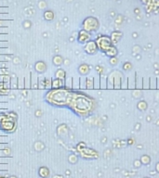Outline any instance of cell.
<instances>
[{"label": "cell", "mask_w": 159, "mask_h": 178, "mask_svg": "<svg viewBox=\"0 0 159 178\" xmlns=\"http://www.w3.org/2000/svg\"><path fill=\"white\" fill-rule=\"evenodd\" d=\"M98 103L96 99L82 90H74L68 109L81 118L91 115L97 109Z\"/></svg>", "instance_id": "obj_1"}, {"label": "cell", "mask_w": 159, "mask_h": 178, "mask_svg": "<svg viewBox=\"0 0 159 178\" xmlns=\"http://www.w3.org/2000/svg\"><path fill=\"white\" fill-rule=\"evenodd\" d=\"M74 90L65 86L60 88H52L45 95V101L57 108H68L72 99Z\"/></svg>", "instance_id": "obj_2"}, {"label": "cell", "mask_w": 159, "mask_h": 178, "mask_svg": "<svg viewBox=\"0 0 159 178\" xmlns=\"http://www.w3.org/2000/svg\"><path fill=\"white\" fill-rule=\"evenodd\" d=\"M95 42L97 44V47L99 51L105 53L112 46H113V42L110 36L108 35H99L96 39Z\"/></svg>", "instance_id": "obj_3"}, {"label": "cell", "mask_w": 159, "mask_h": 178, "mask_svg": "<svg viewBox=\"0 0 159 178\" xmlns=\"http://www.w3.org/2000/svg\"><path fill=\"white\" fill-rule=\"evenodd\" d=\"M100 27V22L99 21L94 18V17H88L84 20L83 23H82V28L83 30L89 32V33H93L98 31Z\"/></svg>", "instance_id": "obj_4"}, {"label": "cell", "mask_w": 159, "mask_h": 178, "mask_svg": "<svg viewBox=\"0 0 159 178\" xmlns=\"http://www.w3.org/2000/svg\"><path fill=\"white\" fill-rule=\"evenodd\" d=\"M17 127V123H16V120L10 118L7 116V118L0 122V130L10 134V133H13L16 130Z\"/></svg>", "instance_id": "obj_5"}, {"label": "cell", "mask_w": 159, "mask_h": 178, "mask_svg": "<svg viewBox=\"0 0 159 178\" xmlns=\"http://www.w3.org/2000/svg\"><path fill=\"white\" fill-rule=\"evenodd\" d=\"M84 51L88 54V55H96L99 52L97 44L95 42V40H90L88 43L85 44L84 46Z\"/></svg>", "instance_id": "obj_6"}, {"label": "cell", "mask_w": 159, "mask_h": 178, "mask_svg": "<svg viewBox=\"0 0 159 178\" xmlns=\"http://www.w3.org/2000/svg\"><path fill=\"white\" fill-rule=\"evenodd\" d=\"M91 40V33L85 31V30H80L78 33V36H77V41L78 43H80L82 44H85L86 43H88L89 41Z\"/></svg>", "instance_id": "obj_7"}, {"label": "cell", "mask_w": 159, "mask_h": 178, "mask_svg": "<svg viewBox=\"0 0 159 178\" xmlns=\"http://www.w3.org/2000/svg\"><path fill=\"white\" fill-rule=\"evenodd\" d=\"M47 69H48L47 64L44 61H37L34 64V71L38 74H43L47 71Z\"/></svg>", "instance_id": "obj_8"}, {"label": "cell", "mask_w": 159, "mask_h": 178, "mask_svg": "<svg viewBox=\"0 0 159 178\" xmlns=\"http://www.w3.org/2000/svg\"><path fill=\"white\" fill-rule=\"evenodd\" d=\"M89 72H90V67L86 63H83L78 67V72L80 73L81 76H88Z\"/></svg>", "instance_id": "obj_9"}, {"label": "cell", "mask_w": 159, "mask_h": 178, "mask_svg": "<svg viewBox=\"0 0 159 178\" xmlns=\"http://www.w3.org/2000/svg\"><path fill=\"white\" fill-rule=\"evenodd\" d=\"M50 174V172L48 167L42 166L38 169V175L41 178H49Z\"/></svg>", "instance_id": "obj_10"}, {"label": "cell", "mask_w": 159, "mask_h": 178, "mask_svg": "<svg viewBox=\"0 0 159 178\" xmlns=\"http://www.w3.org/2000/svg\"><path fill=\"white\" fill-rule=\"evenodd\" d=\"M104 54L109 58H115L116 55L118 54V50H117V48H116V47L114 46V44H113V46Z\"/></svg>", "instance_id": "obj_11"}, {"label": "cell", "mask_w": 159, "mask_h": 178, "mask_svg": "<svg viewBox=\"0 0 159 178\" xmlns=\"http://www.w3.org/2000/svg\"><path fill=\"white\" fill-rule=\"evenodd\" d=\"M63 86H65V80H60L57 78L52 80V88H60Z\"/></svg>", "instance_id": "obj_12"}, {"label": "cell", "mask_w": 159, "mask_h": 178, "mask_svg": "<svg viewBox=\"0 0 159 178\" xmlns=\"http://www.w3.org/2000/svg\"><path fill=\"white\" fill-rule=\"evenodd\" d=\"M54 77L57 79H60V80H65L66 79V72L60 68L55 72Z\"/></svg>", "instance_id": "obj_13"}, {"label": "cell", "mask_w": 159, "mask_h": 178, "mask_svg": "<svg viewBox=\"0 0 159 178\" xmlns=\"http://www.w3.org/2000/svg\"><path fill=\"white\" fill-rule=\"evenodd\" d=\"M31 88H36L38 87V75L35 74L34 72H32L31 75Z\"/></svg>", "instance_id": "obj_14"}, {"label": "cell", "mask_w": 159, "mask_h": 178, "mask_svg": "<svg viewBox=\"0 0 159 178\" xmlns=\"http://www.w3.org/2000/svg\"><path fill=\"white\" fill-rule=\"evenodd\" d=\"M87 89V76L79 77V90H85Z\"/></svg>", "instance_id": "obj_15"}, {"label": "cell", "mask_w": 159, "mask_h": 178, "mask_svg": "<svg viewBox=\"0 0 159 178\" xmlns=\"http://www.w3.org/2000/svg\"><path fill=\"white\" fill-rule=\"evenodd\" d=\"M10 89H16L18 88V78L16 75L12 74L10 75Z\"/></svg>", "instance_id": "obj_16"}, {"label": "cell", "mask_w": 159, "mask_h": 178, "mask_svg": "<svg viewBox=\"0 0 159 178\" xmlns=\"http://www.w3.org/2000/svg\"><path fill=\"white\" fill-rule=\"evenodd\" d=\"M52 62H53V64H54L55 66H61V65L62 64V62H63V59H62V56L57 55V56H55V57L53 58Z\"/></svg>", "instance_id": "obj_17"}, {"label": "cell", "mask_w": 159, "mask_h": 178, "mask_svg": "<svg viewBox=\"0 0 159 178\" xmlns=\"http://www.w3.org/2000/svg\"><path fill=\"white\" fill-rule=\"evenodd\" d=\"M87 89H94V79L92 76H87Z\"/></svg>", "instance_id": "obj_18"}, {"label": "cell", "mask_w": 159, "mask_h": 178, "mask_svg": "<svg viewBox=\"0 0 159 178\" xmlns=\"http://www.w3.org/2000/svg\"><path fill=\"white\" fill-rule=\"evenodd\" d=\"M45 81H46V77H44L43 75L38 76V88L39 89H45Z\"/></svg>", "instance_id": "obj_19"}, {"label": "cell", "mask_w": 159, "mask_h": 178, "mask_svg": "<svg viewBox=\"0 0 159 178\" xmlns=\"http://www.w3.org/2000/svg\"><path fill=\"white\" fill-rule=\"evenodd\" d=\"M119 33V32H113V33H112V35L110 36L111 37V39H112V42H113V44H116L119 40H120V38H121V36L122 35H120V36H118L117 34Z\"/></svg>", "instance_id": "obj_20"}, {"label": "cell", "mask_w": 159, "mask_h": 178, "mask_svg": "<svg viewBox=\"0 0 159 178\" xmlns=\"http://www.w3.org/2000/svg\"><path fill=\"white\" fill-rule=\"evenodd\" d=\"M94 79V89H100L101 88V77L100 75H97L95 77H93Z\"/></svg>", "instance_id": "obj_21"}, {"label": "cell", "mask_w": 159, "mask_h": 178, "mask_svg": "<svg viewBox=\"0 0 159 178\" xmlns=\"http://www.w3.org/2000/svg\"><path fill=\"white\" fill-rule=\"evenodd\" d=\"M45 89H47V90H50V89H52V79L51 78H46Z\"/></svg>", "instance_id": "obj_22"}, {"label": "cell", "mask_w": 159, "mask_h": 178, "mask_svg": "<svg viewBox=\"0 0 159 178\" xmlns=\"http://www.w3.org/2000/svg\"><path fill=\"white\" fill-rule=\"evenodd\" d=\"M73 90H79V78H73Z\"/></svg>", "instance_id": "obj_23"}, {"label": "cell", "mask_w": 159, "mask_h": 178, "mask_svg": "<svg viewBox=\"0 0 159 178\" xmlns=\"http://www.w3.org/2000/svg\"><path fill=\"white\" fill-rule=\"evenodd\" d=\"M65 87H67L69 89H73V77H66Z\"/></svg>", "instance_id": "obj_24"}, {"label": "cell", "mask_w": 159, "mask_h": 178, "mask_svg": "<svg viewBox=\"0 0 159 178\" xmlns=\"http://www.w3.org/2000/svg\"><path fill=\"white\" fill-rule=\"evenodd\" d=\"M101 77V88H106L107 87V77L103 75H100Z\"/></svg>", "instance_id": "obj_25"}, {"label": "cell", "mask_w": 159, "mask_h": 178, "mask_svg": "<svg viewBox=\"0 0 159 178\" xmlns=\"http://www.w3.org/2000/svg\"><path fill=\"white\" fill-rule=\"evenodd\" d=\"M11 55H0V62H10L11 60Z\"/></svg>", "instance_id": "obj_26"}, {"label": "cell", "mask_w": 159, "mask_h": 178, "mask_svg": "<svg viewBox=\"0 0 159 178\" xmlns=\"http://www.w3.org/2000/svg\"><path fill=\"white\" fill-rule=\"evenodd\" d=\"M34 148H35V150L36 151H41V150H43L45 149V146L41 142H37V143L34 144Z\"/></svg>", "instance_id": "obj_27"}, {"label": "cell", "mask_w": 159, "mask_h": 178, "mask_svg": "<svg viewBox=\"0 0 159 178\" xmlns=\"http://www.w3.org/2000/svg\"><path fill=\"white\" fill-rule=\"evenodd\" d=\"M11 89H6V88H2L0 89V96H8L10 93Z\"/></svg>", "instance_id": "obj_28"}, {"label": "cell", "mask_w": 159, "mask_h": 178, "mask_svg": "<svg viewBox=\"0 0 159 178\" xmlns=\"http://www.w3.org/2000/svg\"><path fill=\"white\" fill-rule=\"evenodd\" d=\"M6 115L8 117H10V118L14 119V120H17V118H18V116H17V114H16L15 111H7L6 112Z\"/></svg>", "instance_id": "obj_29"}, {"label": "cell", "mask_w": 159, "mask_h": 178, "mask_svg": "<svg viewBox=\"0 0 159 178\" xmlns=\"http://www.w3.org/2000/svg\"><path fill=\"white\" fill-rule=\"evenodd\" d=\"M0 20H3V21H10V20H11L10 18V15H9V13H0Z\"/></svg>", "instance_id": "obj_30"}, {"label": "cell", "mask_w": 159, "mask_h": 178, "mask_svg": "<svg viewBox=\"0 0 159 178\" xmlns=\"http://www.w3.org/2000/svg\"><path fill=\"white\" fill-rule=\"evenodd\" d=\"M68 161H69V162H70V163L74 164V163L77 161V158H76V156H75V155H70V156H69V158H68Z\"/></svg>", "instance_id": "obj_31"}, {"label": "cell", "mask_w": 159, "mask_h": 178, "mask_svg": "<svg viewBox=\"0 0 159 178\" xmlns=\"http://www.w3.org/2000/svg\"><path fill=\"white\" fill-rule=\"evenodd\" d=\"M1 150V153H2V155L3 156H8V155H10V149H9V148H6V149H0Z\"/></svg>", "instance_id": "obj_32"}, {"label": "cell", "mask_w": 159, "mask_h": 178, "mask_svg": "<svg viewBox=\"0 0 159 178\" xmlns=\"http://www.w3.org/2000/svg\"><path fill=\"white\" fill-rule=\"evenodd\" d=\"M7 74H10V72H9V69L8 68H2V69H0V75H7Z\"/></svg>", "instance_id": "obj_33"}, {"label": "cell", "mask_w": 159, "mask_h": 178, "mask_svg": "<svg viewBox=\"0 0 159 178\" xmlns=\"http://www.w3.org/2000/svg\"><path fill=\"white\" fill-rule=\"evenodd\" d=\"M12 20H10V21H3V20H0V27H8V22L11 21Z\"/></svg>", "instance_id": "obj_34"}, {"label": "cell", "mask_w": 159, "mask_h": 178, "mask_svg": "<svg viewBox=\"0 0 159 178\" xmlns=\"http://www.w3.org/2000/svg\"><path fill=\"white\" fill-rule=\"evenodd\" d=\"M10 74L3 75V83H10Z\"/></svg>", "instance_id": "obj_35"}, {"label": "cell", "mask_w": 159, "mask_h": 178, "mask_svg": "<svg viewBox=\"0 0 159 178\" xmlns=\"http://www.w3.org/2000/svg\"><path fill=\"white\" fill-rule=\"evenodd\" d=\"M8 41H0V48H7Z\"/></svg>", "instance_id": "obj_36"}, {"label": "cell", "mask_w": 159, "mask_h": 178, "mask_svg": "<svg viewBox=\"0 0 159 178\" xmlns=\"http://www.w3.org/2000/svg\"><path fill=\"white\" fill-rule=\"evenodd\" d=\"M8 33H0V41H8Z\"/></svg>", "instance_id": "obj_37"}, {"label": "cell", "mask_w": 159, "mask_h": 178, "mask_svg": "<svg viewBox=\"0 0 159 178\" xmlns=\"http://www.w3.org/2000/svg\"><path fill=\"white\" fill-rule=\"evenodd\" d=\"M0 13H9L8 7H1L0 8Z\"/></svg>", "instance_id": "obj_38"}, {"label": "cell", "mask_w": 159, "mask_h": 178, "mask_svg": "<svg viewBox=\"0 0 159 178\" xmlns=\"http://www.w3.org/2000/svg\"><path fill=\"white\" fill-rule=\"evenodd\" d=\"M8 52V48H0V55H7Z\"/></svg>", "instance_id": "obj_39"}, {"label": "cell", "mask_w": 159, "mask_h": 178, "mask_svg": "<svg viewBox=\"0 0 159 178\" xmlns=\"http://www.w3.org/2000/svg\"><path fill=\"white\" fill-rule=\"evenodd\" d=\"M0 33H8V27H0Z\"/></svg>", "instance_id": "obj_40"}, {"label": "cell", "mask_w": 159, "mask_h": 178, "mask_svg": "<svg viewBox=\"0 0 159 178\" xmlns=\"http://www.w3.org/2000/svg\"><path fill=\"white\" fill-rule=\"evenodd\" d=\"M0 109H8L7 102H0Z\"/></svg>", "instance_id": "obj_41"}, {"label": "cell", "mask_w": 159, "mask_h": 178, "mask_svg": "<svg viewBox=\"0 0 159 178\" xmlns=\"http://www.w3.org/2000/svg\"><path fill=\"white\" fill-rule=\"evenodd\" d=\"M6 142H7V137L0 136V143H6Z\"/></svg>", "instance_id": "obj_42"}, {"label": "cell", "mask_w": 159, "mask_h": 178, "mask_svg": "<svg viewBox=\"0 0 159 178\" xmlns=\"http://www.w3.org/2000/svg\"><path fill=\"white\" fill-rule=\"evenodd\" d=\"M8 68V62H0V69Z\"/></svg>", "instance_id": "obj_43"}, {"label": "cell", "mask_w": 159, "mask_h": 178, "mask_svg": "<svg viewBox=\"0 0 159 178\" xmlns=\"http://www.w3.org/2000/svg\"><path fill=\"white\" fill-rule=\"evenodd\" d=\"M5 97H7V96H0V102H7L8 101L7 98H5Z\"/></svg>", "instance_id": "obj_44"}, {"label": "cell", "mask_w": 159, "mask_h": 178, "mask_svg": "<svg viewBox=\"0 0 159 178\" xmlns=\"http://www.w3.org/2000/svg\"><path fill=\"white\" fill-rule=\"evenodd\" d=\"M8 111V109H0V114H4Z\"/></svg>", "instance_id": "obj_45"}, {"label": "cell", "mask_w": 159, "mask_h": 178, "mask_svg": "<svg viewBox=\"0 0 159 178\" xmlns=\"http://www.w3.org/2000/svg\"><path fill=\"white\" fill-rule=\"evenodd\" d=\"M6 146H7L6 144H2V143H1V144H0V149H6Z\"/></svg>", "instance_id": "obj_46"}, {"label": "cell", "mask_w": 159, "mask_h": 178, "mask_svg": "<svg viewBox=\"0 0 159 178\" xmlns=\"http://www.w3.org/2000/svg\"><path fill=\"white\" fill-rule=\"evenodd\" d=\"M4 88V83L3 82H0V89Z\"/></svg>", "instance_id": "obj_47"}, {"label": "cell", "mask_w": 159, "mask_h": 178, "mask_svg": "<svg viewBox=\"0 0 159 178\" xmlns=\"http://www.w3.org/2000/svg\"><path fill=\"white\" fill-rule=\"evenodd\" d=\"M155 168H156V171H157V172H159V162H158V163L156 164V167H155Z\"/></svg>", "instance_id": "obj_48"}, {"label": "cell", "mask_w": 159, "mask_h": 178, "mask_svg": "<svg viewBox=\"0 0 159 178\" xmlns=\"http://www.w3.org/2000/svg\"><path fill=\"white\" fill-rule=\"evenodd\" d=\"M54 178H63L62 175H56V176H54Z\"/></svg>", "instance_id": "obj_49"}, {"label": "cell", "mask_w": 159, "mask_h": 178, "mask_svg": "<svg viewBox=\"0 0 159 178\" xmlns=\"http://www.w3.org/2000/svg\"><path fill=\"white\" fill-rule=\"evenodd\" d=\"M0 82H3V75H0Z\"/></svg>", "instance_id": "obj_50"}, {"label": "cell", "mask_w": 159, "mask_h": 178, "mask_svg": "<svg viewBox=\"0 0 159 178\" xmlns=\"http://www.w3.org/2000/svg\"><path fill=\"white\" fill-rule=\"evenodd\" d=\"M10 178H17V177H16V176H10Z\"/></svg>", "instance_id": "obj_51"}]
</instances>
